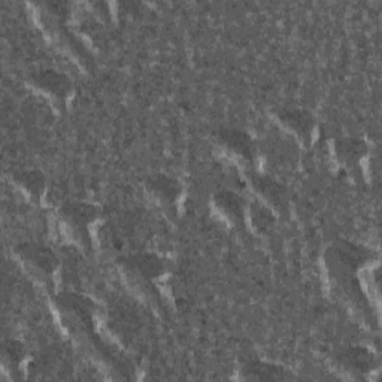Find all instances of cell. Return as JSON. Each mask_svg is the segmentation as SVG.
Returning <instances> with one entry per match:
<instances>
[{
    "label": "cell",
    "instance_id": "1",
    "mask_svg": "<svg viewBox=\"0 0 382 382\" xmlns=\"http://www.w3.org/2000/svg\"><path fill=\"white\" fill-rule=\"evenodd\" d=\"M19 252L33 267L45 272V274H51L57 266V259L54 254L44 247H39V245H21Z\"/></svg>",
    "mask_w": 382,
    "mask_h": 382
},
{
    "label": "cell",
    "instance_id": "2",
    "mask_svg": "<svg viewBox=\"0 0 382 382\" xmlns=\"http://www.w3.org/2000/svg\"><path fill=\"white\" fill-rule=\"evenodd\" d=\"M219 139L227 148H230L236 154H239L243 158H251L254 154L252 139L250 136L236 129H227L219 133Z\"/></svg>",
    "mask_w": 382,
    "mask_h": 382
},
{
    "label": "cell",
    "instance_id": "3",
    "mask_svg": "<svg viewBox=\"0 0 382 382\" xmlns=\"http://www.w3.org/2000/svg\"><path fill=\"white\" fill-rule=\"evenodd\" d=\"M243 377L256 381H283L287 379V373L275 364L252 361L243 368Z\"/></svg>",
    "mask_w": 382,
    "mask_h": 382
},
{
    "label": "cell",
    "instance_id": "4",
    "mask_svg": "<svg viewBox=\"0 0 382 382\" xmlns=\"http://www.w3.org/2000/svg\"><path fill=\"white\" fill-rule=\"evenodd\" d=\"M341 361L353 372H369L373 368V355L364 348H350L342 353Z\"/></svg>",
    "mask_w": 382,
    "mask_h": 382
},
{
    "label": "cell",
    "instance_id": "5",
    "mask_svg": "<svg viewBox=\"0 0 382 382\" xmlns=\"http://www.w3.org/2000/svg\"><path fill=\"white\" fill-rule=\"evenodd\" d=\"M36 86L51 95L64 96L69 91V80L56 71H45L36 76Z\"/></svg>",
    "mask_w": 382,
    "mask_h": 382
},
{
    "label": "cell",
    "instance_id": "6",
    "mask_svg": "<svg viewBox=\"0 0 382 382\" xmlns=\"http://www.w3.org/2000/svg\"><path fill=\"white\" fill-rule=\"evenodd\" d=\"M148 189L152 194H156L157 198L163 199L166 202H174L178 196H180L181 187L175 180H172V178L165 175H157L148 181Z\"/></svg>",
    "mask_w": 382,
    "mask_h": 382
},
{
    "label": "cell",
    "instance_id": "7",
    "mask_svg": "<svg viewBox=\"0 0 382 382\" xmlns=\"http://www.w3.org/2000/svg\"><path fill=\"white\" fill-rule=\"evenodd\" d=\"M279 118L288 129L299 134H307L312 129V117L300 109H288V111L279 114Z\"/></svg>",
    "mask_w": 382,
    "mask_h": 382
},
{
    "label": "cell",
    "instance_id": "8",
    "mask_svg": "<svg viewBox=\"0 0 382 382\" xmlns=\"http://www.w3.org/2000/svg\"><path fill=\"white\" fill-rule=\"evenodd\" d=\"M215 205L222 209L223 214H226L230 219L239 222L243 215V208H242V200L233 193L222 191L215 196Z\"/></svg>",
    "mask_w": 382,
    "mask_h": 382
},
{
    "label": "cell",
    "instance_id": "9",
    "mask_svg": "<svg viewBox=\"0 0 382 382\" xmlns=\"http://www.w3.org/2000/svg\"><path fill=\"white\" fill-rule=\"evenodd\" d=\"M257 185V190L261 194V196H265L267 200L270 202H276L279 203L284 196V190L281 189V185L270 181L269 178H257L256 181Z\"/></svg>",
    "mask_w": 382,
    "mask_h": 382
},
{
    "label": "cell",
    "instance_id": "10",
    "mask_svg": "<svg viewBox=\"0 0 382 382\" xmlns=\"http://www.w3.org/2000/svg\"><path fill=\"white\" fill-rule=\"evenodd\" d=\"M364 151H366L364 143L361 141H354V139L339 142V147H337L339 156L345 158L346 161H353V160L360 158L364 154Z\"/></svg>",
    "mask_w": 382,
    "mask_h": 382
},
{
    "label": "cell",
    "instance_id": "11",
    "mask_svg": "<svg viewBox=\"0 0 382 382\" xmlns=\"http://www.w3.org/2000/svg\"><path fill=\"white\" fill-rule=\"evenodd\" d=\"M15 180L23 187V189H25L32 194L40 193L44 190V185H45L44 176H42L39 172H23L16 176Z\"/></svg>",
    "mask_w": 382,
    "mask_h": 382
},
{
    "label": "cell",
    "instance_id": "12",
    "mask_svg": "<svg viewBox=\"0 0 382 382\" xmlns=\"http://www.w3.org/2000/svg\"><path fill=\"white\" fill-rule=\"evenodd\" d=\"M133 265L145 276H158L163 270L161 261L154 256H139L133 261Z\"/></svg>",
    "mask_w": 382,
    "mask_h": 382
},
{
    "label": "cell",
    "instance_id": "13",
    "mask_svg": "<svg viewBox=\"0 0 382 382\" xmlns=\"http://www.w3.org/2000/svg\"><path fill=\"white\" fill-rule=\"evenodd\" d=\"M66 217L73 223L87 224L96 215V209L90 205H72L64 211Z\"/></svg>",
    "mask_w": 382,
    "mask_h": 382
},
{
    "label": "cell",
    "instance_id": "14",
    "mask_svg": "<svg viewBox=\"0 0 382 382\" xmlns=\"http://www.w3.org/2000/svg\"><path fill=\"white\" fill-rule=\"evenodd\" d=\"M5 357L14 363H20L24 357V348L21 344L19 342H10L8 345H5V350H3Z\"/></svg>",
    "mask_w": 382,
    "mask_h": 382
},
{
    "label": "cell",
    "instance_id": "15",
    "mask_svg": "<svg viewBox=\"0 0 382 382\" xmlns=\"http://www.w3.org/2000/svg\"><path fill=\"white\" fill-rule=\"evenodd\" d=\"M252 218H254V224H256V227H259V228H267V227H270L272 223H274V218H272L270 212L260 206L254 211Z\"/></svg>",
    "mask_w": 382,
    "mask_h": 382
}]
</instances>
